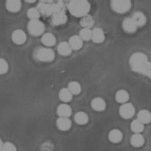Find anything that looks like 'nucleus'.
<instances>
[{"label": "nucleus", "instance_id": "1", "mask_svg": "<svg viewBox=\"0 0 151 151\" xmlns=\"http://www.w3.org/2000/svg\"><path fill=\"white\" fill-rule=\"evenodd\" d=\"M131 69L135 73L146 75L150 78L151 66L148 58L144 53L137 52L133 53L129 60Z\"/></svg>", "mask_w": 151, "mask_h": 151}, {"label": "nucleus", "instance_id": "2", "mask_svg": "<svg viewBox=\"0 0 151 151\" xmlns=\"http://www.w3.org/2000/svg\"><path fill=\"white\" fill-rule=\"evenodd\" d=\"M68 9L73 16L83 17L89 12L90 5L86 0H73L68 4Z\"/></svg>", "mask_w": 151, "mask_h": 151}, {"label": "nucleus", "instance_id": "3", "mask_svg": "<svg viewBox=\"0 0 151 151\" xmlns=\"http://www.w3.org/2000/svg\"><path fill=\"white\" fill-rule=\"evenodd\" d=\"M35 58L38 61L51 62L55 58V53L49 47H40L35 51Z\"/></svg>", "mask_w": 151, "mask_h": 151}, {"label": "nucleus", "instance_id": "4", "mask_svg": "<svg viewBox=\"0 0 151 151\" xmlns=\"http://www.w3.org/2000/svg\"><path fill=\"white\" fill-rule=\"evenodd\" d=\"M37 9L43 16H52L55 10V3H53L52 1H40L37 6Z\"/></svg>", "mask_w": 151, "mask_h": 151}, {"label": "nucleus", "instance_id": "5", "mask_svg": "<svg viewBox=\"0 0 151 151\" xmlns=\"http://www.w3.org/2000/svg\"><path fill=\"white\" fill-rule=\"evenodd\" d=\"M27 29L29 34L32 36H38L43 34L45 31V25L39 19L30 20L28 22Z\"/></svg>", "mask_w": 151, "mask_h": 151}, {"label": "nucleus", "instance_id": "6", "mask_svg": "<svg viewBox=\"0 0 151 151\" xmlns=\"http://www.w3.org/2000/svg\"><path fill=\"white\" fill-rule=\"evenodd\" d=\"M111 6L117 13H124L131 8V1L129 0H114L111 1Z\"/></svg>", "mask_w": 151, "mask_h": 151}, {"label": "nucleus", "instance_id": "7", "mask_svg": "<svg viewBox=\"0 0 151 151\" xmlns=\"http://www.w3.org/2000/svg\"><path fill=\"white\" fill-rule=\"evenodd\" d=\"M135 113V109L131 103H126L122 104L119 109L120 116L124 119H129L132 118Z\"/></svg>", "mask_w": 151, "mask_h": 151}, {"label": "nucleus", "instance_id": "8", "mask_svg": "<svg viewBox=\"0 0 151 151\" xmlns=\"http://www.w3.org/2000/svg\"><path fill=\"white\" fill-rule=\"evenodd\" d=\"M52 23L54 25H63L67 21V16L65 13V10H58L52 15L51 19Z\"/></svg>", "mask_w": 151, "mask_h": 151}, {"label": "nucleus", "instance_id": "9", "mask_svg": "<svg viewBox=\"0 0 151 151\" xmlns=\"http://www.w3.org/2000/svg\"><path fill=\"white\" fill-rule=\"evenodd\" d=\"M12 40L17 45L24 44L27 40V35L22 29H16L12 34Z\"/></svg>", "mask_w": 151, "mask_h": 151}, {"label": "nucleus", "instance_id": "10", "mask_svg": "<svg viewBox=\"0 0 151 151\" xmlns=\"http://www.w3.org/2000/svg\"><path fill=\"white\" fill-rule=\"evenodd\" d=\"M57 114L60 118H68L72 114V109L70 105L63 103L58 107Z\"/></svg>", "mask_w": 151, "mask_h": 151}, {"label": "nucleus", "instance_id": "11", "mask_svg": "<svg viewBox=\"0 0 151 151\" xmlns=\"http://www.w3.org/2000/svg\"><path fill=\"white\" fill-rule=\"evenodd\" d=\"M91 107L92 109L96 111H102L106 108V103L103 99L96 97L92 101Z\"/></svg>", "mask_w": 151, "mask_h": 151}, {"label": "nucleus", "instance_id": "12", "mask_svg": "<svg viewBox=\"0 0 151 151\" xmlns=\"http://www.w3.org/2000/svg\"><path fill=\"white\" fill-rule=\"evenodd\" d=\"M56 125L59 130L66 131L70 129L72 123L68 118H59L56 121Z\"/></svg>", "mask_w": 151, "mask_h": 151}, {"label": "nucleus", "instance_id": "13", "mask_svg": "<svg viewBox=\"0 0 151 151\" xmlns=\"http://www.w3.org/2000/svg\"><path fill=\"white\" fill-rule=\"evenodd\" d=\"M109 140L112 143L117 144L119 143L122 140L123 138V134H122V131H120L119 129H113L109 133L108 135Z\"/></svg>", "mask_w": 151, "mask_h": 151}, {"label": "nucleus", "instance_id": "14", "mask_svg": "<svg viewBox=\"0 0 151 151\" xmlns=\"http://www.w3.org/2000/svg\"><path fill=\"white\" fill-rule=\"evenodd\" d=\"M6 7L10 12H17L21 10V1L19 0H8L6 1Z\"/></svg>", "mask_w": 151, "mask_h": 151}, {"label": "nucleus", "instance_id": "15", "mask_svg": "<svg viewBox=\"0 0 151 151\" xmlns=\"http://www.w3.org/2000/svg\"><path fill=\"white\" fill-rule=\"evenodd\" d=\"M122 27L127 33H133L136 32L137 25L135 24L131 18H126L122 22Z\"/></svg>", "mask_w": 151, "mask_h": 151}, {"label": "nucleus", "instance_id": "16", "mask_svg": "<svg viewBox=\"0 0 151 151\" xmlns=\"http://www.w3.org/2000/svg\"><path fill=\"white\" fill-rule=\"evenodd\" d=\"M91 39L95 43L103 42L105 40L104 32L101 28H95L93 31H92Z\"/></svg>", "mask_w": 151, "mask_h": 151}, {"label": "nucleus", "instance_id": "17", "mask_svg": "<svg viewBox=\"0 0 151 151\" xmlns=\"http://www.w3.org/2000/svg\"><path fill=\"white\" fill-rule=\"evenodd\" d=\"M68 45L73 50H79L83 46V40L79 36L75 35L70 38Z\"/></svg>", "mask_w": 151, "mask_h": 151}, {"label": "nucleus", "instance_id": "18", "mask_svg": "<svg viewBox=\"0 0 151 151\" xmlns=\"http://www.w3.org/2000/svg\"><path fill=\"white\" fill-rule=\"evenodd\" d=\"M132 20L135 24L137 25V27H142L144 26L146 23V18L142 12H136L133 14L132 17Z\"/></svg>", "mask_w": 151, "mask_h": 151}, {"label": "nucleus", "instance_id": "19", "mask_svg": "<svg viewBox=\"0 0 151 151\" xmlns=\"http://www.w3.org/2000/svg\"><path fill=\"white\" fill-rule=\"evenodd\" d=\"M145 139L142 135L140 133H135L131 137V144L135 148L142 147L144 144Z\"/></svg>", "mask_w": 151, "mask_h": 151}, {"label": "nucleus", "instance_id": "20", "mask_svg": "<svg viewBox=\"0 0 151 151\" xmlns=\"http://www.w3.org/2000/svg\"><path fill=\"white\" fill-rule=\"evenodd\" d=\"M137 120L142 124L150 123L151 121V114L149 111L146 109H142L138 112Z\"/></svg>", "mask_w": 151, "mask_h": 151}, {"label": "nucleus", "instance_id": "21", "mask_svg": "<svg viewBox=\"0 0 151 151\" xmlns=\"http://www.w3.org/2000/svg\"><path fill=\"white\" fill-rule=\"evenodd\" d=\"M74 120L77 124L85 125L88 122L89 117H88V114L84 111H79L77 114H75Z\"/></svg>", "mask_w": 151, "mask_h": 151}, {"label": "nucleus", "instance_id": "22", "mask_svg": "<svg viewBox=\"0 0 151 151\" xmlns=\"http://www.w3.org/2000/svg\"><path fill=\"white\" fill-rule=\"evenodd\" d=\"M41 42L45 46L52 47L55 44L56 38L53 34L51 33H47L42 36Z\"/></svg>", "mask_w": 151, "mask_h": 151}, {"label": "nucleus", "instance_id": "23", "mask_svg": "<svg viewBox=\"0 0 151 151\" xmlns=\"http://www.w3.org/2000/svg\"><path fill=\"white\" fill-rule=\"evenodd\" d=\"M58 51L60 55L64 56H68L72 53V49L70 48V45L66 42H60L58 46Z\"/></svg>", "mask_w": 151, "mask_h": 151}, {"label": "nucleus", "instance_id": "24", "mask_svg": "<svg viewBox=\"0 0 151 151\" xmlns=\"http://www.w3.org/2000/svg\"><path fill=\"white\" fill-rule=\"evenodd\" d=\"M116 100L120 103H126L129 99V94L126 90H120L116 94Z\"/></svg>", "mask_w": 151, "mask_h": 151}, {"label": "nucleus", "instance_id": "25", "mask_svg": "<svg viewBox=\"0 0 151 151\" xmlns=\"http://www.w3.org/2000/svg\"><path fill=\"white\" fill-rule=\"evenodd\" d=\"M59 99L64 103L70 102L73 99V94L68 88H62L59 92Z\"/></svg>", "mask_w": 151, "mask_h": 151}, {"label": "nucleus", "instance_id": "26", "mask_svg": "<svg viewBox=\"0 0 151 151\" xmlns=\"http://www.w3.org/2000/svg\"><path fill=\"white\" fill-rule=\"evenodd\" d=\"M68 90L71 92L73 95V94L77 95V94H80L81 92V86L80 83L77 81H71L68 85Z\"/></svg>", "mask_w": 151, "mask_h": 151}, {"label": "nucleus", "instance_id": "27", "mask_svg": "<svg viewBox=\"0 0 151 151\" xmlns=\"http://www.w3.org/2000/svg\"><path fill=\"white\" fill-rule=\"evenodd\" d=\"M94 23V19L90 15L88 14L83 17L80 21V24L81 26L83 27V28H88V29H90L93 26Z\"/></svg>", "mask_w": 151, "mask_h": 151}, {"label": "nucleus", "instance_id": "28", "mask_svg": "<svg viewBox=\"0 0 151 151\" xmlns=\"http://www.w3.org/2000/svg\"><path fill=\"white\" fill-rule=\"evenodd\" d=\"M131 131L135 133H140L144 131V126L141 122H139L137 119L134 120L131 124Z\"/></svg>", "mask_w": 151, "mask_h": 151}, {"label": "nucleus", "instance_id": "29", "mask_svg": "<svg viewBox=\"0 0 151 151\" xmlns=\"http://www.w3.org/2000/svg\"><path fill=\"white\" fill-rule=\"evenodd\" d=\"M28 18L30 19V20H37L39 19L40 17V14L37 8H31L27 10V12Z\"/></svg>", "mask_w": 151, "mask_h": 151}, {"label": "nucleus", "instance_id": "30", "mask_svg": "<svg viewBox=\"0 0 151 151\" xmlns=\"http://www.w3.org/2000/svg\"><path fill=\"white\" fill-rule=\"evenodd\" d=\"M79 36L82 40H89L92 37V30L88 28H83L79 32Z\"/></svg>", "mask_w": 151, "mask_h": 151}, {"label": "nucleus", "instance_id": "31", "mask_svg": "<svg viewBox=\"0 0 151 151\" xmlns=\"http://www.w3.org/2000/svg\"><path fill=\"white\" fill-rule=\"evenodd\" d=\"M9 66L6 60L0 58V75L6 74L8 72Z\"/></svg>", "mask_w": 151, "mask_h": 151}, {"label": "nucleus", "instance_id": "32", "mask_svg": "<svg viewBox=\"0 0 151 151\" xmlns=\"http://www.w3.org/2000/svg\"><path fill=\"white\" fill-rule=\"evenodd\" d=\"M1 151H17V148L11 142H6L3 144Z\"/></svg>", "mask_w": 151, "mask_h": 151}, {"label": "nucleus", "instance_id": "33", "mask_svg": "<svg viewBox=\"0 0 151 151\" xmlns=\"http://www.w3.org/2000/svg\"><path fill=\"white\" fill-rule=\"evenodd\" d=\"M53 150V146L49 143H45L42 146V151H51Z\"/></svg>", "mask_w": 151, "mask_h": 151}, {"label": "nucleus", "instance_id": "34", "mask_svg": "<svg viewBox=\"0 0 151 151\" xmlns=\"http://www.w3.org/2000/svg\"><path fill=\"white\" fill-rule=\"evenodd\" d=\"M3 142H2V140L1 138H0V151H1V148H2V146H3Z\"/></svg>", "mask_w": 151, "mask_h": 151}, {"label": "nucleus", "instance_id": "35", "mask_svg": "<svg viewBox=\"0 0 151 151\" xmlns=\"http://www.w3.org/2000/svg\"><path fill=\"white\" fill-rule=\"evenodd\" d=\"M26 2H27V3H34L36 1H25Z\"/></svg>", "mask_w": 151, "mask_h": 151}]
</instances>
